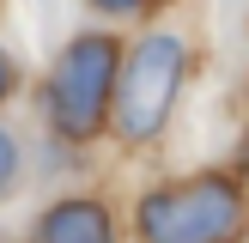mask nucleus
Masks as SVG:
<instances>
[{"label": "nucleus", "instance_id": "nucleus-1", "mask_svg": "<svg viewBox=\"0 0 249 243\" xmlns=\"http://www.w3.org/2000/svg\"><path fill=\"white\" fill-rule=\"evenodd\" d=\"M243 225V194L225 176H195L140 201V243H231Z\"/></svg>", "mask_w": 249, "mask_h": 243}, {"label": "nucleus", "instance_id": "nucleus-2", "mask_svg": "<svg viewBox=\"0 0 249 243\" xmlns=\"http://www.w3.org/2000/svg\"><path fill=\"white\" fill-rule=\"evenodd\" d=\"M116 79H122V67H116V43L109 36L67 43V55L49 73V122H55V134L91 140L104 128V116L116 109Z\"/></svg>", "mask_w": 249, "mask_h": 243}, {"label": "nucleus", "instance_id": "nucleus-3", "mask_svg": "<svg viewBox=\"0 0 249 243\" xmlns=\"http://www.w3.org/2000/svg\"><path fill=\"white\" fill-rule=\"evenodd\" d=\"M177 85H182V43L177 36H146L116 79V109H109L116 134L122 140H152L164 128L170 104H177Z\"/></svg>", "mask_w": 249, "mask_h": 243}, {"label": "nucleus", "instance_id": "nucleus-4", "mask_svg": "<svg viewBox=\"0 0 249 243\" xmlns=\"http://www.w3.org/2000/svg\"><path fill=\"white\" fill-rule=\"evenodd\" d=\"M36 243H116V237H109V213L97 201H55L36 225Z\"/></svg>", "mask_w": 249, "mask_h": 243}, {"label": "nucleus", "instance_id": "nucleus-5", "mask_svg": "<svg viewBox=\"0 0 249 243\" xmlns=\"http://www.w3.org/2000/svg\"><path fill=\"white\" fill-rule=\"evenodd\" d=\"M12 176H18V146H12L6 134H0V189H6Z\"/></svg>", "mask_w": 249, "mask_h": 243}, {"label": "nucleus", "instance_id": "nucleus-6", "mask_svg": "<svg viewBox=\"0 0 249 243\" xmlns=\"http://www.w3.org/2000/svg\"><path fill=\"white\" fill-rule=\"evenodd\" d=\"M97 12H134V6H146V0H91Z\"/></svg>", "mask_w": 249, "mask_h": 243}, {"label": "nucleus", "instance_id": "nucleus-7", "mask_svg": "<svg viewBox=\"0 0 249 243\" xmlns=\"http://www.w3.org/2000/svg\"><path fill=\"white\" fill-rule=\"evenodd\" d=\"M12 91V61H6V49H0V97Z\"/></svg>", "mask_w": 249, "mask_h": 243}]
</instances>
